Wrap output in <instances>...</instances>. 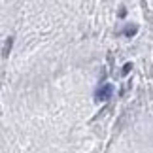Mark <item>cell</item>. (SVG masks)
<instances>
[{"label":"cell","mask_w":153,"mask_h":153,"mask_svg":"<svg viewBox=\"0 0 153 153\" xmlns=\"http://www.w3.org/2000/svg\"><path fill=\"white\" fill-rule=\"evenodd\" d=\"M111 93H114V87H111L110 83H104L102 87L97 89L95 97H97V100H108V98L111 97Z\"/></svg>","instance_id":"1"},{"label":"cell","mask_w":153,"mask_h":153,"mask_svg":"<svg viewBox=\"0 0 153 153\" xmlns=\"http://www.w3.org/2000/svg\"><path fill=\"white\" fill-rule=\"evenodd\" d=\"M123 32H125L127 36H132V34H136V32H138V27H132V28H131V27H127Z\"/></svg>","instance_id":"2"},{"label":"cell","mask_w":153,"mask_h":153,"mask_svg":"<svg viewBox=\"0 0 153 153\" xmlns=\"http://www.w3.org/2000/svg\"><path fill=\"white\" fill-rule=\"evenodd\" d=\"M11 44H13V40H11V38H10V40H8V42H6V45H4V57H6V55H8V49L11 48Z\"/></svg>","instance_id":"3"},{"label":"cell","mask_w":153,"mask_h":153,"mask_svg":"<svg viewBox=\"0 0 153 153\" xmlns=\"http://www.w3.org/2000/svg\"><path fill=\"white\" fill-rule=\"evenodd\" d=\"M131 68H132V64H128V62H127V64H125V68H123V74H127Z\"/></svg>","instance_id":"4"}]
</instances>
